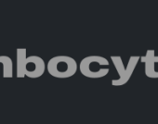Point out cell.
Masks as SVG:
<instances>
[{
  "label": "cell",
  "instance_id": "obj_1",
  "mask_svg": "<svg viewBox=\"0 0 158 124\" xmlns=\"http://www.w3.org/2000/svg\"><path fill=\"white\" fill-rule=\"evenodd\" d=\"M26 48H18L17 56V77L23 78L27 76L31 79L41 77L46 71V63L38 56H26Z\"/></svg>",
  "mask_w": 158,
  "mask_h": 124
},
{
  "label": "cell",
  "instance_id": "obj_5",
  "mask_svg": "<svg viewBox=\"0 0 158 124\" xmlns=\"http://www.w3.org/2000/svg\"><path fill=\"white\" fill-rule=\"evenodd\" d=\"M140 61L144 63V72L148 78L158 79V72L155 70V64L158 63V56L154 50H148L146 55L140 56Z\"/></svg>",
  "mask_w": 158,
  "mask_h": 124
},
{
  "label": "cell",
  "instance_id": "obj_2",
  "mask_svg": "<svg viewBox=\"0 0 158 124\" xmlns=\"http://www.w3.org/2000/svg\"><path fill=\"white\" fill-rule=\"evenodd\" d=\"M78 64L74 58L69 56H56L50 58L47 64L48 72L59 79L73 76L77 72Z\"/></svg>",
  "mask_w": 158,
  "mask_h": 124
},
{
  "label": "cell",
  "instance_id": "obj_4",
  "mask_svg": "<svg viewBox=\"0 0 158 124\" xmlns=\"http://www.w3.org/2000/svg\"><path fill=\"white\" fill-rule=\"evenodd\" d=\"M139 58H140L139 56H130L128 59V62H127V66L125 67L121 56H111V59H112L113 63L116 69V72L119 75L118 79H114L112 81V84L114 86H122L129 81V79L131 78V76L135 71V68L138 64Z\"/></svg>",
  "mask_w": 158,
  "mask_h": 124
},
{
  "label": "cell",
  "instance_id": "obj_3",
  "mask_svg": "<svg viewBox=\"0 0 158 124\" xmlns=\"http://www.w3.org/2000/svg\"><path fill=\"white\" fill-rule=\"evenodd\" d=\"M80 72L90 79H100L105 77L109 72V61L101 56H89L79 63Z\"/></svg>",
  "mask_w": 158,
  "mask_h": 124
},
{
  "label": "cell",
  "instance_id": "obj_6",
  "mask_svg": "<svg viewBox=\"0 0 158 124\" xmlns=\"http://www.w3.org/2000/svg\"><path fill=\"white\" fill-rule=\"evenodd\" d=\"M0 63L3 65V77H13V63L12 59L8 56H0Z\"/></svg>",
  "mask_w": 158,
  "mask_h": 124
}]
</instances>
